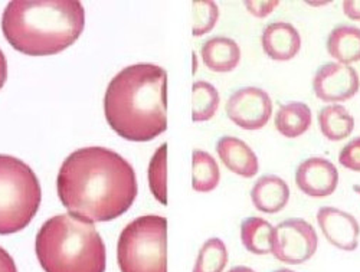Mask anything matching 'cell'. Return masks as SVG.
Returning a JSON list of instances; mask_svg holds the SVG:
<instances>
[{"instance_id":"obj_17","label":"cell","mask_w":360,"mask_h":272,"mask_svg":"<svg viewBox=\"0 0 360 272\" xmlns=\"http://www.w3.org/2000/svg\"><path fill=\"white\" fill-rule=\"evenodd\" d=\"M311 110L307 104L292 101L278 108L276 114V129L287 138L303 136L311 126Z\"/></svg>"},{"instance_id":"obj_27","label":"cell","mask_w":360,"mask_h":272,"mask_svg":"<svg viewBox=\"0 0 360 272\" xmlns=\"http://www.w3.org/2000/svg\"><path fill=\"white\" fill-rule=\"evenodd\" d=\"M0 272H18L13 258L2 247H0Z\"/></svg>"},{"instance_id":"obj_11","label":"cell","mask_w":360,"mask_h":272,"mask_svg":"<svg viewBox=\"0 0 360 272\" xmlns=\"http://www.w3.org/2000/svg\"><path fill=\"white\" fill-rule=\"evenodd\" d=\"M319 226L326 239L342 251H354L359 245L360 225L357 219L338 207L324 206L317 212Z\"/></svg>"},{"instance_id":"obj_16","label":"cell","mask_w":360,"mask_h":272,"mask_svg":"<svg viewBox=\"0 0 360 272\" xmlns=\"http://www.w3.org/2000/svg\"><path fill=\"white\" fill-rule=\"evenodd\" d=\"M327 52L339 64L350 65L360 60V29L356 26H339L327 38Z\"/></svg>"},{"instance_id":"obj_26","label":"cell","mask_w":360,"mask_h":272,"mask_svg":"<svg viewBox=\"0 0 360 272\" xmlns=\"http://www.w3.org/2000/svg\"><path fill=\"white\" fill-rule=\"evenodd\" d=\"M278 5V0H257V2L255 0H247V2H244L247 11L259 19H264L269 13H273Z\"/></svg>"},{"instance_id":"obj_29","label":"cell","mask_w":360,"mask_h":272,"mask_svg":"<svg viewBox=\"0 0 360 272\" xmlns=\"http://www.w3.org/2000/svg\"><path fill=\"white\" fill-rule=\"evenodd\" d=\"M6 79H8V60L2 49H0V89L4 88Z\"/></svg>"},{"instance_id":"obj_31","label":"cell","mask_w":360,"mask_h":272,"mask_svg":"<svg viewBox=\"0 0 360 272\" xmlns=\"http://www.w3.org/2000/svg\"><path fill=\"white\" fill-rule=\"evenodd\" d=\"M274 272H294V271H291V269H288V268H281V269H277V271H274Z\"/></svg>"},{"instance_id":"obj_3","label":"cell","mask_w":360,"mask_h":272,"mask_svg":"<svg viewBox=\"0 0 360 272\" xmlns=\"http://www.w3.org/2000/svg\"><path fill=\"white\" fill-rule=\"evenodd\" d=\"M84 25V8L77 0H15L2 16L8 42L32 56L63 52L79 38Z\"/></svg>"},{"instance_id":"obj_5","label":"cell","mask_w":360,"mask_h":272,"mask_svg":"<svg viewBox=\"0 0 360 272\" xmlns=\"http://www.w3.org/2000/svg\"><path fill=\"white\" fill-rule=\"evenodd\" d=\"M41 200L34 170L16 157L0 155V235L25 229L35 218Z\"/></svg>"},{"instance_id":"obj_9","label":"cell","mask_w":360,"mask_h":272,"mask_svg":"<svg viewBox=\"0 0 360 272\" xmlns=\"http://www.w3.org/2000/svg\"><path fill=\"white\" fill-rule=\"evenodd\" d=\"M359 75L350 65L327 63L319 68L313 79L314 94L324 103H345L359 91Z\"/></svg>"},{"instance_id":"obj_13","label":"cell","mask_w":360,"mask_h":272,"mask_svg":"<svg viewBox=\"0 0 360 272\" xmlns=\"http://www.w3.org/2000/svg\"><path fill=\"white\" fill-rule=\"evenodd\" d=\"M217 153L226 169L235 174L251 179L259 170L258 157L254 153V150L241 138L231 136L219 138L217 144Z\"/></svg>"},{"instance_id":"obj_20","label":"cell","mask_w":360,"mask_h":272,"mask_svg":"<svg viewBox=\"0 0 360 272\" xmlns=\"http://www.w3.org/2000/svg\"><path fill=\"white\" fill-rule=\"evenodd\" d=\"M221 173L217 160L202 150H195L192 155V188L196 192L207 193L217 189Z\"/></svg>"},{"instance_id":"obj_15","label":"cell","mask_w":360,"mask_h":272,"mask_svg":"<svg viewBox=\"0 0 360 272\" xmlns=\"http://www.w3.org/2000/svg\"><path fill=\"white\" fill-rule=\"evenodd\" d=\"M200 53L205 65L214 72H231L241 60V49L238 44L233 39L224 37L206 41Z\"/></svg>"},{"instance_id":"obj_7","label":"cell","mask_w":360,"mask_h":272,"mask_svg":"<svg viewBox=\"0 0 360 272\" xmlns=\"http://www.w3.org/2000/svg\"><path fill=\"white\" fill-rule=\"evenodd\" d=\"M317 245L314 228L302 218H291L274 228L271 254L284 264L300 265L316 254Z\"/></svg>"},{"instance_id":"obj_28","label":"cell","mask_w":360,"mask_h":272,"mask_svg":"<svg viewBox=\"0 0 360 272\" xmlns=\"http://www.w3.org/2000/svg\"><path fill=\"white\" fill-rule=\"evenodd\" d=\"M343 12L352 20H360V0H346L343 2Z\"/></svg>"},{"instance_id":"obj_30","label":"cell","mask_w":360,"mask_h":272,"mask_svg":"<svg viewBox=\"0 0 360 272\" xmlns=\"http://www.w3.org/2000/svg\"><path fill=\"white\" fill-rule=\"evenodd\" d=\"M228 272H255L252 268H248V266H243V265H239V266H233V268H231Z\"/></svg>"},{"instance_id":"obj_19","label":"cell","mask_w":360,"mask_h":272,"mask_svg":"<svg viewBox=\"0 0 360 272\" xmlns=\"http://www.w3.org/2000/svg\"><path fill=\"white\" fill-rule=\"evenodd\" d=\"M274 226L264 218H248L241 224V240L245 250L255 255L273 251Z\"/></svg>"},{"instance_id":"obj_14","label":"cell","mask_w":360,"mask_h":272,"mask_svg":"<svg viewBox=\"0 0 360 272\" xmlns=\"http://www.w3.org/2000/svg\"><path fill=\"white\" fill-rule=\"evenodd\" d=\"M254 206L262 214L274 215L283 210L290 199V188L285 180L276 174L261 176L251 190Z\"/></svg>"},{"instance_id":"obj_10","label":"cell","mask_w":360,"mask_h":272,"mask_svg":"<svg viewBox=\"0 0 360 272\" xmlns=\"http://www.w3.org/2000/svg\"><path fill=\"white\" fill-rule=\"evenodd\" d=\"M295 183L307 196L326 197L338 189L339 171L332 162L323 157H310L297 167Z\"/></svg>"},{"instance_id":"obj_12","label":"cell","mask_w":360,"mask_h":272,"mask_svg":"<svg viewBox=\"0 0 360 272\" xmlns=\"http://www.w3.org/2000/svg\"><path fill=\"white\" fill-rule=\"evenodd\" d=\"M262 49L274 60H290L302 49V37L288 22H274L262 32Z\"/></svg>"},{"instance_id":"obj_6","label":"cell","mask_w":360,"mask_h":272,"mask_svg":"<svg viewBox=\"0 0 360 272\" xmlns=\"http://www.w3.org/2000/svg\"><path fill=\"white\" fill-rule=\"evenodd\" d=\"M117 261L122 272H167V219L144 215L120 233Z\"/></svg>"},{"instance_id":"obj_32","label":"cell","mask_w":360,"mask_h":272,"mask_svg":"<svg viewBox=\"0 0 360 272\" xmlns=\"http://www.w3.org/2000/svg\"><path fill=\"white\" fill-rule=\"evenodd\" d=\"M353 190L360 195V186H359V185H354V186H353Z\"/></svg>"},{"instance_id":"obj_18","label":"cell","mask_w":360,"mask_h":272,"mask_svg":"<svg viewBox=\"0 0 360 272\" xmlns=\"http://www.w3.org/2000/svg\"><path fill=\"white\" fill-rule=\"evenodd\" d=\"M319 126L327 140L340 141L354 130V118L343 105L333 104L320 110Z\"/></svg>"},{"instance_id":"obj_1","label":"cell","mask_w":360,"mask_h":272,"mask_svg":"<svg viewBox=\"0 0 360 272\" xmlns=\"http://www.w3.org/2000/svg\"><path fill=\"white\" fill-rule=\"evenodd\" d=\"M59 200L71 215L108 222L124 215L137 197L131 164L105 147H84L71 153L56 177Z\"/></svg>"},{"instance_id":"obj_24","label":"cell","mask_w":360,"mask_h":272,"mask_svg":"<svg viewBox=\"0 0 360 272\" xmlns=\"http://www.w3.org/2000/svg\"><path fill=\"white\" fill-rule=\"evenodd\" d=\"M193 13V37H202L215 27L219 9L215 2L211 0H200V2H193L192 5Z\"/></svg>"},{"instance_id":"obj_4","label":"cell","mask_w":360,"mask_h":272,"mask_svg":"<svg viewBox=\"0 0 360 272\" xmlns=\"http://www.w3.org/2000/svg\"><path fill=\"white\" fill-rule=\"evenodd\" d=\"M45 272H105V245L94 224L74 215L48 219L35 239Z\"/></svg>"},{"instance_id":"obj_22","label":"cell","mask_w":360,"mask_h":272,"mask_svg":"<svg viewBox=\"0 0 360 272\" xmlns=\"http://www.w3.org/2000/svg\"><path fill=\"white\" fill-rule=\"evenodd\" d=\"M167 144L163 143L153 155L148 164V186L153 196L167 205Z\"/></svg>"},{"instance_id":"obj_8","label":"cell","mask_w":360,"mask_h":272,"mask_svg":"<svg viewBox=\"0 0 360 272\" xmlns=\"http://www.w3.org/2000/svg\"><path fill=\"white\" fill-rule=\"evenodd\" d=\"M226 114L238 127L248 131L259 130L271 118L273 101L261 88H239L226 103Z\"/></svg>"},{"instance_id":"obj_2","label":"cell","mask_w":360,"mask_h":272,"mask_svg":"<svg viewBox=\"0 0 360 272\" xmlns=\"http://www.w3.org/2000/svg\"><path fill=\"white\" fill-rule=\"evenodd\" d=\"M108 126L129 141H152L167 129V72L153 64L120 71L104 97Z\"/></svg>"},{"instance_id":"obj_25","label":"cell","mask_w":360,"mask_h":272,"mask_svg":"<svg viewBox=\"0 0 360 272\" xmlns=\"http://www.w3.org/2000/svg\"><path fill=\"white\" fill-rule=\"evenodd\" d=\"M339 163L352 171H360V137L353 138L342 148Z\"/></svg>"},{"instance_id":"obj_21","label":"cell","mask_w":360,"mask_h":272,"mask_svg":"<svg viewBox=\"0 0 360 272\" xmlns=\"http://www.w3.org/2000/svg\"><path fill=\"white\" fill-rule=\"evenodd\" d=\"M219 107L218 89L209 82L198 81L192 86V118L195 123L211 119Z\"/></svg>"},{"instance_id":"obj_23","label":"cell","mask_w":360,"mask_h":272,"mask_svg":"<svg viewBox=\"0 0 360 272\" xmlns=\"http://www.w3.org/2000/svg\"><path fill=\"white\" fill-rule=\"evenodd\" d=\"M228 264V251L219 238L206 240L198 254L193 272H222Z\"/></svg>"}]
</instances>
